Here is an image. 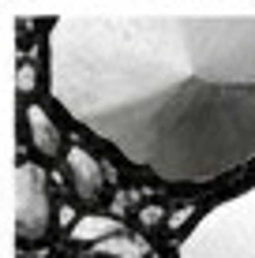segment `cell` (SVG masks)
I'll use <instances>...</instances> for the list:
<instances>
[{
	"mask_svg": "<svg viewBox=\"0 0 255 258\" xmlns=\"http://www.w3.org/2000/svg\"><path fill=\"white\" fill-rule=\"evenodd\" d=\"M49 94L79 127L173 187L255 161V15L64 12Z\"/></svg>",
	"mask_w": 255,
	"mask_h": 258,
	"instance_id": "cell-1",
	"label": "cell"
},
{
	"mask_svg": "<svg viewBox=\"0 0 255 258\" xmlns=\"http://www.w3.org/2000/svg\"><path fill=\"white\" fill-rule=\"evenodd\" d=\"M180 258H255V183L210 206L180 239Z\"/></svg>",
	"mask_w": 255,
	"mask_h": 258,
	"instance_id": "cell-2",
	"label": "cell"
},
{
	"mask_svg": "<svg viewBox=\"0 0 255 258\" xmlns=\"http://www.w3.org/2000/svg\"><path fill=\"white\" fill-rule=\"evenodd\" d=\"M53 228V195L38 165L23 161L15 168V236L19 243H41Z\"/></svg>",
	"mask_w": 255,
	"mask_h": 258,
	"instance_id": "cell-3",
	"label": "cell"
},
{
	"mask_svg": "<svg viewBox=\"0 0 255 258\" xmlns=\"http://www.w3.org/2000/svg\"><path fill=\"white\" fill-rule=\"evenodd\" d=\"M64 168H68V183H72V191L83 202H98L101 199L105 172H101V165L94 161V154H86L83 146H72L68 157H64Z\"/></svg>",
	"mask_w": 255,
	"mask_h": 258,
	"instance_id": "cell-4",
	"label": "cell"
},
{
	"mask_svg": "<svg viewBox=\"0 0 255 258\" xmlns=\"http://www.w3.org/2000/svg\"><path fill=\"white\" fill-rule=\"evenodd\" d=\"M26 135H30V146L38 150L41 157H57L60 154V127L57 120L49 116L41 105H26Z\"/></svg>",
	"mask_w": 255,
	"mask_h": 258,
	"instance_id": "cell-5",
	"label": "cell"
},
{
	"mask_svg": "<svg viewBox=\"0 0 255 258\" xmlns=\"http://www.w3.org/2000/svg\"><path fill=\"white\" fill-rule=\"evenodd\" d=\"M120 232H128L120 221H113V217H98V213H90V217H79L75 225H72V239L75 243H101V239H109V236H120Z\"/></svg>",
	"mask_w": 255,
	"mask_h": 258,
	"instance_id": "cell-6",
	"label": "cell"
},
{
	"mask_svg": "<svg viewBox=\"0 0 255 258\" xmlns=\"http://www.w3.org/2000/svg\"><path fill=\"white\" fill-rule=\"evenodd\" d=\"M94 254H101V258H143L146 239H139L131 232H120V236H109V239H101V243H94Z\"/></svg>",
	"mask_w": 255,
	"mask_h": 258,
	"instance_id": "cell-7",
	"label": "cell"
},
{
	"mask_svg": "<svg viewBox=\"0 0 255 258\" xmlns=\"http://www.w3.org/2000/svg\"><path fill=\"white\" fill-rule=\"evenodd\" d=\"M15 83H19V90H23V94H30V90H34V83H38V71H34V64H23V68H19V75H15Z\"/></svg>",
	"mask_w": 255,
	"mask_h": 258,
	"instance_id": "cell-8",
	"label": "cell"
},
{
	"mask_svg": "<svg viewBox=\"0 0 255 258\" xmlns=\"http://www.w3.org/2000/svg\"><path fill=\"white\" fill-rule=\"evenodd\" d=\"M158 217H162L158 206H146V210H143V221H146V225H158Z\"/></svg>",
	"mask_w": 255,
	"mask_h": 258,
	"instance_id": "cell-9",
	"label": "cell"
},
{
	"mask_svg": "<svg viewBox=\"0 0 255 258\" xmlns=\"http://www.w3.org/2000/svg\"><path fill=\"white\" fill-rule=\"evenodd\" d=\"M19 258H45V254H19Z\"/></svg>",
	"mask_w": 255,
	"mask_h": 258,
	"instance_id": "cell-10",
	"label": "cell"
}]
</instances>
